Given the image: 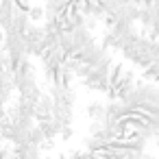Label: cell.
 Returning <instances> with one entry per match:
<instances>
[{
  "mask_svg": "<svg viewBox=\"0 0 159 159\" xmlns=\"http://www.w3.org/2000/svg\"><path fill=\"white\" fill-rule=\"evenodd\" d=\"M131 111H135V109H131V107L124 105L120 98H116V100H111V102L107 105V122H109V120H124Z\"/></svg>",
  "mask_w": 159,
  "mask_h": 159,
  "instance_id": "cell-4",
  "label": "cell"
},
{
  "mask_svg": "<svg viewBox=\"0 0 159 159\" xmlns=\"http://www.w3.org/2000/svg\"><path fill=\"white\" fill-rule=\"evenodd\" d=\"M68 7V0H44V20L59 18Z\"/></svg>",
  "mask_w": 159,
  "mask_h": 159,
  "instance_id": "cell-7",
  "label": "cell"
},
{
  "mask_svg": "<svg viewBox=\"0 0 159 159\" xmlns=\"http://www.w3.org/2000/svg\"><path fill=\"white\" fill-rule=\"evenodd\" d=\"M59 48H61L68 57H72V55H76V52H79V46L74 44L72 31H61V33H59Z\"/></svg>",
  "mask_w": 159,
  "mask_h": 159,
  "instance_id": "cell-9",
  "label": "cell"
},
{
  "mask_svg": "<svg viewBox=\"0 0 159 159\" xmlns=\"http://www.w3.org/2000/svg\"><path fill=\"white\" fill-rule=\"evenodd\" d=\"M52 107H55V98L50 96V92L48 94L42 92V96L35 102V122H44V120L52 118Z\"/></svg>",
  "mask_w": 159,
  "mask_h": 159,
  "instance_id": "cell-2",
  "label": "cell"
},
{
  "mask_svg": "<svg viewBox=\"0 0 159 159\" xmlns=\"http://www.w3.org/2000/svg\"><path fill=\"white\" fill-rule=\"evenodd\" d=\"M44 139H46V135H44L42 126H39V124H35V126L29 131V142H31V144H35V146H39Z\"/></svg>",
  "mask_w": 159,
  "mask_h": 159,
  "instance_id": "cell-17",
  "label": "cell"
},
{
  "mask_svg": "<svg viewBox=\"0 0 159 159\" xmlns=\"http://www.w3.org/2000/svg\"><path fill=\"white\" fill-rule=\"evenodd\" d=\"M29 18H31L33 24L42 22V20H44V5H42V7H39V5H31V7H29Z\"/></svg>",
  "mask_w": 159,
  "mask_h": 159,
  "instance_id": "cell-18",
  "label": "cell"
},
{
  "mask_svg": "<svg viewBox=\"0 0 159 159\" xmlns=\"http://www.w3.org/2000/svg\"><path fill=\"white\" fill-rule=\"evenodd\" d=\"M105 55H107V48H105L102 44H96V39H94V42H89L87 46H83V48H81L76 55H72V57H79L83 63H87V66L94 68Z\"/></svg>",
  "mask_w": 159,
  "mask_h": 159,
  "instance_id": "cell-1",
  "label": "cell"
},
{
  "mask_svg": "<svg viewBox=\"0 0 159 159\" xmlns=\"http://www.w3.org/2000/svg\"><path fill=\"white\" fill-rule=\"evenodd\" d=\"M152 2H159V0H152Z\"/></svg>",
  "mask_w": 159,
  "mask_h": 159,
  "instance_id": "cell-25",
  "label": "cell"
},
{
  "mask_svg": "<svg viewBox=\"0 0 159 159\" xmlns=\"http://www.w3.org/2000/svg\"><path fill=\"white\" fill-rule=\"evenodd\" d=\"M13 13H16V2H13V0H0V29H2V31L11 29Z\"/></svg>",
  "mask_w": 159,
  "mask_h": 159,
  "instance_id": "cell-6",
  "label": "cell"
},
{
  "mask_svg": "<svg viewBox=\"0 0 159 159\" xmlns=\"http://www.w3.org/2000/svg\"><path fill=\"white\" fill-rule=\"evenodd\" d=\"M137 22L142 24L144 31H150V26H152V9H150V5H139Z\"/></svg>",
  "mask_w": 159,
  "mask_h": 159,
  "instance_id": "cell-14",
  "label": "cell"
},
{
  "mask_svg": "<svg viewBox=\"0 0 159 159\" xmlns=\"http://www.w3.org/2000/svg\"><path fill=\"white\" fill-rule=\"evenodd\" d=\"M31 18H29V11L26 9H20L18 5H16V13H13V24H11V29L9 31H16V33H20V35H24L29 29H31Z\"/></svg>",
  "mask_w": 159,
  "mask_h": 159,
  "instance_id": "cell-3",
  "label": "cell"
},
{
  "mask_svg": "<svg viewBox=\"0 0 159 159\" xmlns=\"http://www.w3.org/2000/svg\"><path fill=\"white\" fill-rule=\"evenodd\" d=\"M52 118H57L61 124H72V120H74V107H68L63 102H55Z\"/></svg>",
  "mask_w": 159,
  "mask_h": 159,
  "instance_id": "cell-8",
  "label": "cell"
},
{
  "mask_svg": "<svg viewBox=\"0 0 159 159\" xmlns=\"http://www.w3.org/2000/svg\"><path fill=\"white\" fill-rule=\"evenodd\" d=\"M72 37H74V44L79 46V50L83 48V46H87L89 42H94V33L83 24V26H76V29H72Z\"/></svg>",
  "mask_w": 159,
  "mask_h": 159,
  "instance_id": "cell-11",
  "label": "cell"
},
{
  "mask_svg": "<svg viewBox=\"0 0 159 159\" xmlns=\"http://www.w3.org/2000/svg\"><path fill=\"white\" fill-rule=\"evenodd\" d=\"M116 39H118V33H116L113 29H107L105 35H102V42H100V44H102L105 48H113V46H116Z\"/></svg>",
  "mask_w": 159,
  "mask_h": 159,
  "instance_id": "cell-19",
  "label": "cell"
},
{
  "mask_svg": "<svg viewBox=\"0 0 159 159\" xmlns=\"http://www.w3.org/2000/svg\"><path fill=\"white\" fill-rule=\"evenodd\" d=\"M68 2H74V0H68Z\"/></svg>",
  "mask_w": 159,
  "mask_h": 159,
  "instance_id": "cell-26",
  "label": "cell"
},
{
  "mask_svg": "<svg viewBox=\"0 0 159 159\" xmlns=\"http://www.w3.org/2000/svg\"><path fill=\"white\" fill-rule=\"evenodd\" d=\"M5 37H7V33L0 29V50H5Z\"/></svg>",
  "mask_w": 159,
  "mask_h": 159,
  "instance_id": "cell-23",
  "label": "cell"
},
{
  "mask_svg": "<svg viewBox=\"0 0 159 159\" xmlns=\"http://www.w3.org/2000/svg\"><path fill=\"white\" fill-rule=\"evenodd\" d=\"M85 113H87L89 120H102V122H107V105L100 102V100H92L87 105Z\"/></svg>",
  "mask_w": 159,
  "mask_h": 159,
  "instance_id": "cell-10",
  "label": "cell"
},
{
  "mask_svg": "<svg viewBox=\"0 0 159 159\" xmlns=\"http://www.w3.org/2000/svg\"><path fill=\"white\" fill-rule=\"evenodd\" d=\"M135 87H137V92H139V96H142L144 102L159 105V87H157V85H152L150 81H146V83H144V81H137Z\"/></svg>",
  "mask_w": 159,
  "mask_h": 159,
  "instance_id": "cell-5",
  "label": "cell"
},
{
  "mask_svg": "<svg viewBox=\"0 0 159 159\" xmlns=\"http://www.w3.org/2000/svg\"><path fill=\"white\" fill-rule=\"evenodd\" d=\"M59 135H61V139H72V135H74V131H72V124H63L61 126V131H59Z\"/></svg>",
  "mask_w": 159,
  "mask_h": 159,
  "instance_id": "cell-20",
  "label": "cell"
},
{
  "mask_svg": "<svg viewBox=\"0 0 159 159\" xmlns=\"http://www.w3.org/2000/svg\"><path fill=\"white\" fill-rule=\"evenodd\" d=\"M13 94H16V83H13V79L0 81V105H7V102H11Z\"/></svg>",
  "mask_w": 159,
  "mask_h": 159,
  "instance_id": "cell-13",
  "label": "cell"
},
{
  "mask_svg": "<svg viewBox=\"0 0 159 159\" xmlns=\"http://www.w3.org/2000/svg\"><path fill=\"white\" fill-rule=\"evenodd\" d=\"M118 5H129V2H133V0H116Z\"/></svg>",
  "mask_w": 159,
  "mask_h": 159,
  "instance_id": "cell-24",
  "label": "cell"
},
{
  "mask_svg": "<svg viewBox=\"0 0 159 159\" xmlns=\"http://www.w3.org/2000/svg\"><path fill=\"white\" fill-rule=\"evenodd\" d=\"M150 9H152V20H159V2H152Z\"/></svg>",
  "mask_w": 159,
  "mask_h": 159,
  "instance_id": "cell-22",
  "label": "cell"
},
{
  "mask_svg": "<svg viewBox=\"0 0 159 159\" xmlns=\"http://www.w3.org/2000/svg\"><path fill=\"white\" fill-rule=\"evenodd\" d=\"M157 83H159V79H157Z\"/></svg>",
  "mask_w": 159,
  "mask_h": 159,
  "instance_id": "cell-27",
  "label": "cell"
},
{
  "mask_svg": "<svg viewBox=\"0 0 159 159\" xmlns=\"http://www.w3.org/2000/svg\"><path fill=\"white\" fill-rule=\"evenodd\" d=\"M142 79H146V81H157L159 79V59L142 70Z\"/></svg>",
  "mask_w": 159,
  "mask_h": 159,
  "instance_id": "cell-16",
  "label": "cell"
},
{
  "mask_svg": "<svg viewBox=\"0 0 159 159\" xmlns=\"http://www.w3.org/2000/svg\"><path fill=\"white\" fill-rule=\"evenodd\" d=\"M122 74H124V66L122 63H113V68L109 70V89L118 85V81L122 79Z\"/></svg>",
  "mask_w": 159,
  "mask_h": 159,
  "instance_id": "cell-15",
  "label": "cell"
},
{
  "mask_svg": "<svg viewBox=\"0 0 159 159\" xmlns=\"http://www.w3.org/2000/svg\"><path fill=\"white\" fill-rule=\"evenodd\" d=\"M98 24H100V20H98V18H92V16H87V18H85V26H87L92 33L98 29Z\"/></svg>",
  "mask_w": 159,
  "mask_h": 159,
  "instance_id": "cell-21",
  "label": "cell"
},
{
  "mask_svg": "<svg viewBox=\"0 0 159 159\" xmlns=\"http://www.w3.org/2000/svg\"><path fill=\"white\" fill-rule=\"evenodd\" d=\"M39 126H42V131H44V135H46V139H55L57 135H59V131H61V122L57 120V118H48V120H44V122H37Z\"/></svg>",
  "mask_w": 159,
  "mask_h": 159,
  "instance_id": "cell-12",
  "label": "cell"
}]
</instances>
